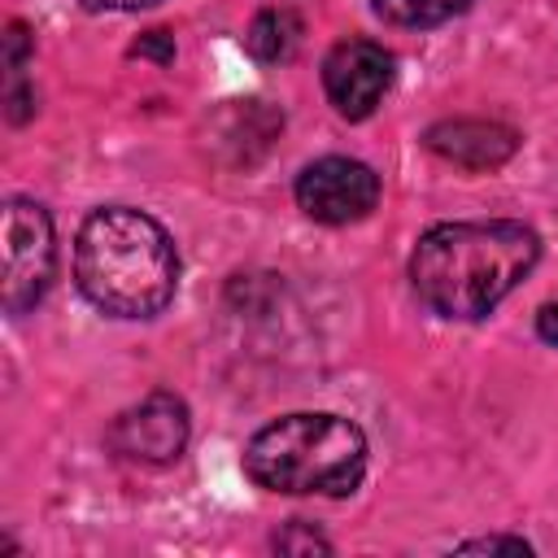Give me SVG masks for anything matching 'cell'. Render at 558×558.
I'll list each match as a JSON object with an SVG mask.
<instances>
[{"mask_svg": "<svg viewBox=\"0 0 558 558\" xmlns=\"http://www.w3.org/2000/svg\"><path fill=\"white\" fill-rule=\"evenodd\" d=\"M536 257L541 240L523 222H440L418 235L410 257V283L432 314L471 323L506 301L527 279Z\"/></svg>", "mask_w": 558, "mask_h": 558, "instance_id": "1", "label": "cell"}, {"mask_svg": "<svg viewBox=\"0 0 558 558\" xmlns=\"http://www.w3.org/2000/svg\"><path fill=\"white\" fill-rule=\"evenodd\" d=\"M83 296L113 318H153L179 288V253L157 218L131 205L92 209L74 244Z\"/></svg>", "mask_w": 558, "mask_h": 558, "instance_id": "2", "label": "cell"}, {"mask_svg": "<svg viewBox=\"0 0 558 558\" xmlns=\"http://www.w3.org/2000/svg\"><path fill=\"white\" fill-rule=\"evenodd\" d=\"M244 471L257 488L288 497H349L366 475V436L340 414H283L248 436Z\"/></svg>", "mask_w": 558, "mask_h": 558, "instance_id": "3", "label": "cell"}, {"mask_svg": "<svg viewBox=\"0 0 558 558\" xmlns=\"http://www.w3.org/2000/svg\"><path fill=\"white\" fill-rule=\"evenodd\" d=\"M0 235H4V283H0V301L4 314H26L39 305V296L52 283V266H57V235H52V218L44 205L13 196L0 209Z\"/></svg>", "mask_w": 558, "mask_h": 558, "instance_id": "4", "label": "cell"}, {"mask_svg": "<svg viewBox=\"0 0 558 558\" xmlns=\"http://www.w3.org/2000/svg\"><path fill=\"white\" fill-rule=\"evenodd\" d=\"M375 201H379V179L366 161L318 157L296 174V205L314 222H327V227L357 222L375 209Z\"/></svg>", "mask_w": 558, "mask_h": 558, "instance_id": "5", "label": "cell"}, {"mask_svg": "<svg viewBox=\"0 0 558 558\" xmlns=\"http://www.w3.org/2000/svg\"><path fill=\"white\" fill-rule=\"evenodd\" d=\"M187 432H192L187 405L174 392L157 388L109 423V449L144 466H166L183 453Z\"/></svg>", "mask_w": 558, "mask_h": 558, "instance_id": "6", "label": "cell"}, {"mask_svg": "<svg viewBox=\"0 0 558 558\" xmlns=\"http://www.w3.org/2000/svg\"><path fill=\"white\" fill-rule=\"evenodd\" d=\"M392 87V52L375 39H340L323 57V92L340 118L362 122Z\"/></svg>", "mask_w": 558, "mask_h": 558, "instance_id": "7", "label": "cell"}, {"mask_svg": "<svg viewBox=\"0 0 558 558\" xmlns=\"http://www.w3.org/2000/svg\"><path fill=\"white\" fill-rule=\"evenodd\" d=\"M423 144L458 170H497L501 161L514 157L519 131L501 122H484V118H449V122L427 126Z\"/></svg>", "mask_w": 558, "mask_h": 558, "instance_id": "8", "label": "cell"}, {"mask_svg": "<svg viewBox=\"0 0 558 558\" xmlns=\"http://www.w3.org/2000/svg\"><path fill=\"white\" fill-rule=\"evenodd\" d=\"M301 35H305V22H301L288 4H279V9H262V13L248 22L244 48H248L262 65H283V61L296 57Z\"/></svg>", "mask_w": 558, "mask_h": 558, "instance_id": "9", "label": "cell"}, {"mask_svg": "<svg viewBox=\"0 0 558 558\" xmlns=\"http://www.w3.org/2000/svg\"><path fill=\"white\" fill-rule=\"evenodd\" d=\"M471 0H375V13L392 26H410V31H423V26H440L449 17H458Z\"/></svg>", "mask_w": 558, "mask_h": 558, "instance_id": "10", "label": "cell"}, {"mask_svg": "<svg viewBox=\"0 0 558 558\" xmlns=\"http://www.w3.org/2000/svg\"><path fill=\"white\" fill-rule=\"evenodd\" d=\"M275 549H279V554H331V541H327L323 532L305 527L301 519H292V523L275 536Z\"/></svg>", "mask_w": 558, "mask_h": 558, "instance_id": "11", "label": "cell"}, {"mask_svg": "<svg viewBox=\"0 0 558 558\" xmlns=\"http://www.w3.org/2000/svg\"><path fill=\"white\" fill-rule=\"evenodd\" d=\"M462 554H532V545L523 536H480V541H462Z\"/></svg>", "mask_w": 558, "mask_h": 558, "instance_id": "12", "label": "cell"}, {"mask_svg": "<svg viewBox=\"0 0 558 558\" xmlns=\"http://www.w3.org/2000/svg\"><path fill=\"white\" fill-rule=\"evenodd\" d=\"M26 52H31V31H26L22 22H13V26L4 31V65H9V74H17V70H22Z\"/></svg>", "mask_w": 558, "mask_h": 558, "instance_id": "13", "label": "cell"}, {"mask_svg": "<svg viewBox=\"0 0 558 558\" xmlns=\"http://www.w3.org/2000/svg\"><path fill=\"white\" fill-rule=\"evenodd\" d=\"M131 57H157L161 65H170V61H174V35H170V31H148V35L131 48Z\"/></svg>", "mask_w": 558, "mask_h": 558, "instance_id": "14", "label": "cell"}, {"mask_svg": "<svg viewBox=\"0 0 558 558\" xmlns=\"http://www.w3.org/2000/svg\"><path fill=\"white\" fill-rule=\"evenodd\" d=\"M31 109H35V96H31L22 83H13V87H9V118H13V122H26Z\"/></svg>", "mask_w": 558, "mask_h": 558, "instance_id": "15", "label": "cell"}, {"mask_svg": "<svg viewBox=\"0 0 558 558\" xmlns=\"http://www.w3.org/2000/svg\"><path fill=\"white\" fill-rule=\"evenodd\" d=\"M536 331H541V340L558 344V305H541V314H536Z\"/></svg>", "mask_w": 558, "mask_h": 558, "instance_id": "16", "label": "cell"}, {"mask_svg": "<svg viewBox=\"0 0 558 558\" xmlns=\"http://www.w3.org/2000/svg\"><path fill=\"white\" fill-rule=\"evenodd\" d=\"M87 9H118V13H135V9H148L157 0H83Z\"/></svg>", "mask_w": 558, "mask_h": 558, "instance_id": "17", "label": "cell"}]
</instances>
